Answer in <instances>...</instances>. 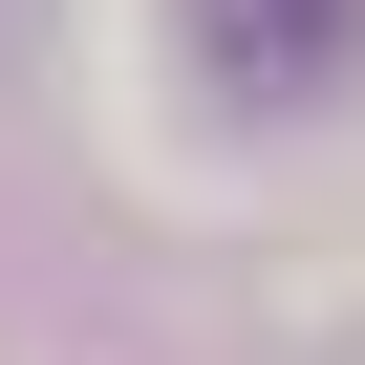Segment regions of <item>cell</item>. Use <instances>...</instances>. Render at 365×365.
I'll return each instance as SVG.
<instances>
[{
	"label": "cell",
	"instance_id": "6da1fadb",
	"mask_svg": "<svg viewBox=\"0 0 365 365\" xmlns=\"http://www.w3.org/2000/svg\"><path fill=\"white\" fill-rule=\"evenodd\" d=\"M172 22H194V86H215V108H258V129H279V108H322V86L365 65V0H172Z\"/></svg>",
	"mask_w": 365,
	"mask_h": 365
}]
</instances>
